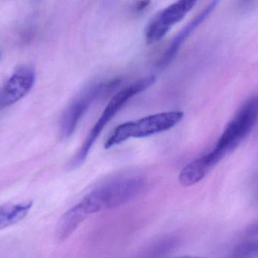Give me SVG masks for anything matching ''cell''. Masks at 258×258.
<instances>
[{"label":"cell","instance_id":"8","mask_svg":"<svg viewBox=\"0 0 258 258\" xmlns=\"http://www.w3.org/2000/svg\"><path fill=\"white\" fill-rule=\"evenodd\" d=\"M198 0H177L155 15L154 18L170 30L172 26L183 19Z\"/></svg>","mask_w":258,"mask_h":258},{"label":"cell","instance_id":"4","mask_svg":"<svg viewBox=\"0 0 258 258\" xmlns=\"http://www.w3.org/2000/svg\"><path fill=\"white\" fill-rule=\"evenodd\" d=\"M180 111L162 112L135 121H128L116 127L104 143L106 149L119 145L131 138H142L166 131L183 120Z\"/></svg>","mask_w":258,"mask_h":258},{"label":"cell","instance_id":"14","mask_svg":"<svg viewBox=\"0 0 258 258\" xmlns=\"http://www.w3.org/2000/svg\"><path fill=\"white\" fill-rule=\"evenodd\" d=\"M249 233L251 236H258V224L250 230Z\"/></svg>","mask_w":258,"mask_h":258},{"label":"cell","instance_id":"7","mask_svg":"<svg viewBox=\"0 0 258 258\" xmlns=\"http://www.w3.org/2000/svg\"><path fill=\"white\" fill-rule=\"evenodd\" d=\"M220 1L221 0H212V2L196 18H194L189 24H186L177 33V36L174 38L172 42L170 43L169 46L168 47L166 51L164 53L162 57L158 61L157 66L159 68H165L172 62L173 59L175 58L176 55L178 53L182 44L184 42V41L187 39L188 36H190L191 33L200 24H203L206 21V18H209V15L216 9L217 6L219 4Z\"/></svg>","mask_w":258,"mask_h":258},{"label":"cell","instance_id":"1","mask_svg":"<svg viewBox=\"0 0 258 258\" xmlns=\"http://www.w3.org/2000/svg\"><path fill=\"white\" fill-rule=\"evenodd\" d=\"M258 120V95L250 97L238 109L212 151L194 160L199 171L207 175L227 154H231L252 131Z\"/></svg>","mask_w":258,"mask_h":258},{"label":"cell","instance_id":"3","mask_svg":"<svg viewBox=\"0 0 258 258\" xmlns=\"http://www.w3.org/2000/svg\"><path fill=\"white\" fill-rule=\"evenodd\" d=\"M156 80V77L153 75L140 79L119 91L112 98L99 119L95 123V125L89 132V135L86 136L83 145L80 147L77 154L73 157L70 163L68 164L69 169H76L83 165L98 136H100L104 127L111 121L112 118L119 112V110L132 97L144 92L146 89L153 86Z\"/></svg>","mask_w":258,"mask_h":258},{"label":"cell","instance_id":"6","mask_svg":"<svg viewBox=\"0 0 258 258\" xmlns=\"http://www.w3.org/2000/svg\"><path fill=\"white\" fill-rule=\"evenodd\" d=\"M35 78L34 69L32 67L27 65L18 66L0 90V109L24 98L33 87Z\"/></svg>","mask_w":258,"mask_h":258},{"label":"cell","instance_id":"5","mask_svg":"<svg viewBox=\"0 0 258 258\" xmlns=\"http://www.w3.org/2000/svg\"><path fill=\"white\" fill-rule=\"evenodd\" d=\"M120 83V80H112L106 83H100L88 88L79 95L65 109L60 122V136L63 139L71 137L80 120L89 108L104 94L113 91Z\"/></svg>","mask_w":258,"mask_h":258},{"label":"cell","instance_id":"11","mask_svg":"<svg viewBox=\"0 0 258 258\" xmlns=\"http://www.w3.org/2000/svg\"><path fill=\"white\" fill-rule=\"evenodd\" d=\"M177 245V239L174 238H166L155 244L151 248L152 256L161 257L172 251Z\"/></svg>","mask_w":258,"mask_h":258},{"label":"cell","instance_id":"13","mask_svg":"<svg viewBox=\"0 0 258 258\" xmlns=\"http://www.w3.org/2000/svg\"><path fill=\"white\" fill-rule=\"evenodd\" d=\"M150 4V0H140L135 5V11L138 12H142Z\"/></svg>","mask_w":258,"mask_h":258},{"label":"cell","instance_id":"12","mask_svg":"<svg viewBox=\"0 0 258 258\" xmlns=\"http://www.w3.org/2000/svg\"><path fill=\"white\" fill-rule=\"evenodd\" d=\"M236 257H253L258 255V240L246 242L237 247L234 251Z\"/></svg>","mask_w":258,"mask_h":258},{"label":"cell","instance_id":"10","mask_svg":"<svg viewBox=\"0 0 258 258\" xmlns=\"http://www.w3.org/2000/svg\"><path fill=\"white\" fill-rule=\"evenodd\" d=\"M33 202L5 204L0 207V230L7 228L22 221L30 212Z\"/></svg>","mask_w":258,"mask_h":258},{"label":"cell","instance_id":"15","mask_svg":"<svg viewBox=\"0 0 258 258\" xmlns=\"http://www.w3.org/2000/svg\"><path fill=\"white\" fill-rule=\"evenodd\" d=\"M244 1L246 2L248 1V0H244Z\"/></svg>","mask_w":258,"mask_h":258},{"label":"cell","instance_id":"2","mask_svg":"<svg viewBox=\"0 0 258 258\" xmlns=\"http://www.w3.org/2000/svg\"><path fill=\"white\" fill-rule=\"evenodd\" d=\"M145 185V180L140 176L116 177L97 186L77 206L87 217L101 211L112 210L138 196Z\"/></svg>","mask_w":258,"mask_h":258},{"label":"cell","instance_id":"9","mask_svg":"<svg viewBox=\"0 0 258 258\" xmlns=\"http://www.w3.org/2000/svg\"><path fill=\"white\" fill-rule=\"evenodd\" d=\"M87 217L78 209L77 205L65 212L56 227V237L59 241H64L78 228L79 226Z\"/></svg>","mask_w":258,"mask_h":258}]
</instances>
